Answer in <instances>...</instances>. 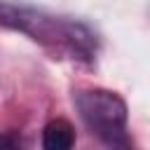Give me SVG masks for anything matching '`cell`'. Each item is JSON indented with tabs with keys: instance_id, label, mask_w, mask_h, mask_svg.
Masks as SVG:
<instances>
[{
	"instance_id": "6da1fadb",
	"label": "cell",
	"mask_w": 150,
	"mask_h": 150,
	"mask_svg": "<svg viewBox=\"0 0 150 150\" xmlns=\"http://www.w3.org/2000/svg\"><path fill=\"white\" fill-rule=\"evenodd\" d=\"M75 108L87 129L110 150H131L127 136V103L108 89H82L75 94Z\"/></svg>"
},
{
	"instance_id": "7a4b0ae2",
	"label": "cell",
	"mask_w": 150,
	"mask_h": 150,
	"mask_svg": "<svg viewBox=\"0 0 150 150\" xmlns=\"http://www.w3.org/2000/svg\"><path fill=\"white\" fill-rule=\"evenodd\" d=\"M75 129L68 120H52L42 129V150H73Z\"/></svg>"
},
{
	"instance_id": "3957f363",
	"label": "cell",
	"mask_w": 150,
	"mask_h": 150,
	"mask_svg": "<svg viewBox=\"0 0 150 150\" xmlns=\"http://www.w3.org/2000/svg\"><path fill=\"white\" fill-rule=\"evenodd\" d=\"M0 150H19V141L12 134H0Z\"/></svg>"
}]
</instances>
